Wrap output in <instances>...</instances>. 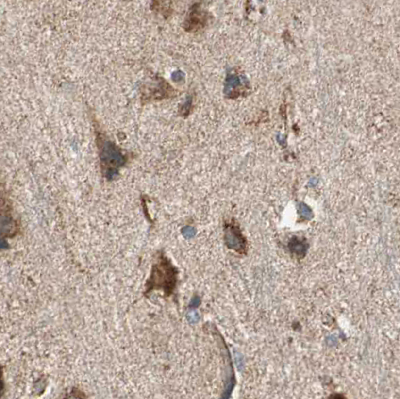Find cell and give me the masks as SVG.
<instances>
[{
	"instance_id": "6da1fadb",
	"label": "cell",
	"mask_w": 400,
	"mask_h": 399,
	"mask_svg": "<svg viewBox=\"0 0 400 399\" xmlns=\"http://www.w3.org/2000/svg\"><path fill=\"white\" fill-rule=\"evenodd\" d=\"M93 126L101 173L108 181L114 180L118 176L119 170L129 161V153L116 145L94 119Z\"/></svg>"
},
{
	"instance_id": "7a4b0ae2",
	"label": "cell",
	"mask_w": 400,
	"mask_h": 399,
	"mask_svg": "<svg viewBox=\"0 0 400 399\" xmlns=\"http://www.w3.org/2000/svg\"><path fill=\"white\" fill-rule=\"evenodd\" d=\"M151 272L146 281L144 295L147 296L154 290H162L165 296H170L177 285L178 270L163 251L154 255Z\"/></svg>"
},
{
	"instance_id": "3957f363",
	"label": "cell",
	"mask_w": 400,
	"mask_h": 399,
	"mask_svg": "<svg viewBox=\"0 0 400 399\" xmlns=\"http://www.w3.org/2000/svg\"><path fill=\"white\" fill-rule=\"evenodd\" d=\"M139 92L141 102L144 104L172 99L178 95V91L170 85V83L157 74L149 77L140 85Z\"/></svg>"
},
{
	"instance_id": "277c9868",
	"label": "cell",
	"mask_w": 400,
	"mask_h": 399,
	"mask_svg": "<svg viewBox=\"0 0 400 399\" xmlns=\"http://www.w3.org/2000/svg\"><path fill=\"white\" fill-rule=\"evenodd\" d=\"M211 15L208 10L205 9L203 1H195L189 7L186 16L183 21V29L186 32L196 33L203 30L209 20Z\"/></svg>"
},
{
	"instance_id": "5b68a950",
	"label": "cell",
	"mask_w": 400,
	"mask_h": 399,
	"mask_svg": "<svg viewBox=\"0 0 400 399\" xmlns=\"http://www.w3.org/2000/svg\"><path fill=\"white\" fill-rule=\"evenodd\" d=\"M150 9L164 20H167L173 14L174 0H151Z\"/></svg>"
},
{
	"instance_id": "8992f818",
	"label": "cell",
	"mask_w": 400,
	"mask_h": 399,
	"mask_svg": "<svg viewBox=\"0 0 400 399\" xmlns=\"http://www.w3.org/2000/svg\"><path fill=\"white\" fill-rule=\"evenodd\" d=\"M191 108H192V98L189 96L187 97V100L182 105H180L179 114L182 116V117H187L191 111Z\"/></svg>"
}]
</instances>
